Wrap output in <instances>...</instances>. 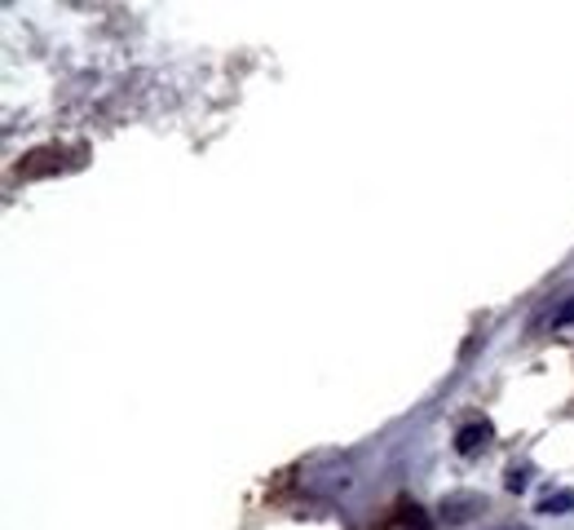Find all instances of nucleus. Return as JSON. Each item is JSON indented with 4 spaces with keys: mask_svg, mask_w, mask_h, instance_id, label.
<instances>
[{
    "mask_svg": "<svg viewBox=\"0 0 574 530\" xmlns=\"http://www.w3.org/2000/svg\"><path fill=\"white\" fill-rule=\"evenodd\" d=\"M487 438H491V424H487V420H482V424H465V429L455 434V451L469 456V451H478Z\"/></svg>",
    "mask_w": 574,
    "mask_h": 530,
    "instance_id": "f257e3e1",
    "label": "nucleus"
},
{
    "mask_svg": "<svg viewBox=\"0 0 574 530\" xmlns=\"http://www.w3.org/2000/svg\"><path fill=\"white\" fill-rule=\"evenodd\" d=\"M535 508H539V513H574V491H552V495H543Z\"/></svg>",
    "mask_w": 574,
    "mask_h": 530,
    "instance_id": "f03ea898",
    "label": "nucleus"
},
{
    "mask_svg": "<svg viewBox=\"0 0 574 530\" xmlns=\"http://www.w3.org/2000/svg\"><path fill=\"white\" fill-rule=\"evenodd\" d=\"M407 530H429V521H424V513H420V508H411V521H407Z\"/></svg>",
    "mask_w": 574,
    "mask_h": 530,
    "instance_id": "20e7f679",
    "label": "nucleus"
},
{
    "mask_svg": "<svg viewBox=\"0 0 574 530\" xmlns=\"http://www.w3.org/2000/svg\"><path fill=\"white\" fill-rule=\"evenodd\" d=\"M495 530H526V526H495Z\"/></svg>",
    "mask_w": 574,
    "mask_h": 530,
    "instance_id": "423d86ee",
    "label": "nucleus"
},
{
    "mask_svg": "<svg viewBox=\"0 0 574 530\" xmlns=\"http://www.w3.org/2000/svg\"><path fill=\"white\" fill-rule=\"evenodd\" d=\"M522 482H526V469H513V473H508V486H513V491H517V486H522Z\"/></svg>",
    "mask_w": 574,
    "mask_h": 530,
    "instance_id": "39448f33",
    "label": "nucleus"
},
{
    "mask_svg": "<svg viewBox=\"0 0 574 530\" xmlns=\"http://www.w3.org/2000/svg\"><path fill=\"white\" fill-rule=\"evenodd\" d=\"M548 323H552V328H570V323H574V296H565V301L557 305V314L548 318Z\"/></svg>",
    "mask_w": 574,
    "mask_h": 530,
    "instance_id": "7ed1b4c3",
    "label": "nucleus"
}]
</instances>
